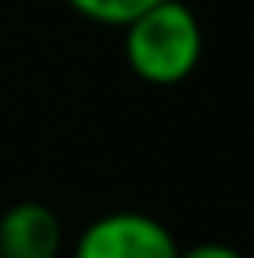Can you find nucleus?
Here are the masks:
<instances>
[{"mask_svg":"<svg viewBox=\"0 0 254 258\" xmlns=\"http://www.w3.org/2000/svg\"><path fill=\"white\" fill-rule=\"evenodd\" d=\"M180 243L164 221L138 210H112L94 217L75 236L71 258H176Z\"/></svg>","mask_w":254,"mask_h":258,"instance_id":"nucleus-2","label":"nucleus"},{"mask_svg":"<svg viewBox=\"0 0 254 258\" xmlns=\"http://www.w3.org/2000/svg\"><path fill=\"white\" fill-rule=\"evenodd\" d=\"M64 225L45 202H15L0 213V258H60Z\"/></svg>","mask_w":254,"mask_h":258,"instance_id":"nucleus-3","label":"nucleus"},{"mask_svg":"<svg viewBox=\"0 0 254 258\" xmlns=\"http://www.w3.org/2000/svg\"><path fill=\"white\" fill-rule=\"evenodd\" d=\"M176 258H243V254L228 243H195L187 251H180Z\"/></svg>","mask_w":254,"mask_h":258,"instance_id":"nucleus-5","label":"nucleus"},{"mask_svg":"<svg viewBox=\"0 0 254 258\" xmlns=\"http://www.w3.org/2000/svg\"><path fill=\"white\" fill-rule=\"evenodd\" d=\"M202 23L187 0H157L124 26V64L146 86H180L202 64Z\"/></svg>","mask_w":254,"mask_h":258,"instance_id":"nucleus-1","label":"nucleus"},{"mask_svg":"<svg viewBox=\"0 0 254 258\" xmlns=\"http://www.w3.org/2000/svg\"><path fill=\"white\" fill-rule=\"evenodd\" d=\"M67 8L78 15V19L86 23H98V26H124L135 19V15H142L146 8H153L157 0H64Z\"/></svg>","mask_w":254,"mask_h":258,"instance_id":"nucleus-4","label":"nucleus"}]
</instances>
